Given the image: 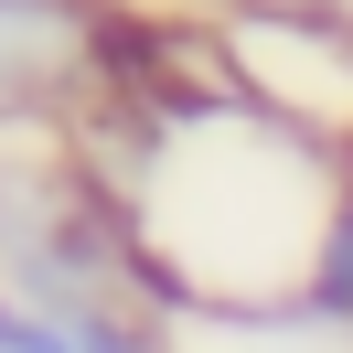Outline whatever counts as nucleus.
Listing matches in <instances>:
<instances>
[{
  "label": "nucleus",
  "instance_id": "obj_1",
  "mask_svg": "<svg viewBox=\"0 0 353 353\" xmlns=\"http://www.w3.org/2000/svg\"><path fill=\"white\" fill-rule=\"evenodd\" d=\"M108 75V11L97 0H0V129L75 118Z\"/></svg>",
  "mask_w": 353,
  "mask_h": 353
},
{
  "label": "nucleus",
  "instance_id": "obj_2",
  "mask_svg": "<svg viewBox=\"0 0 353 353\" xmlns=\"http://www.w3.org/2000/svg\"><path fill=\"white\" fill-rule=\"evenodd\" d=\"M300 321H332V332H353V139H343V182H332V214H321V246H310V268H300Z\"/></svg>",
  "mask_w": 353,
  "mask_h": 353
},
{
  "label": "nucleus",
  "instance_id": "obj_3",
  "mask_svg": "<svg viewBox=\"0 0 353 353\" xmlns=\"http://www.w3.org/2000/svg\"><path fill=\"white\" fill-rule=\"evenodd\" d=\"M75 343L86 353H172V332L150 321V300H97V310H75Z\"/></svg>",
  "mask_w": 353,
  "mask_h": 353
},
{
  "label": "nucleus",
  "instance_id": "obj_4",
  "mask_svg": "<svg viewBox=\"0 0 353 353\" xmlns=\"http://www.w3.org/2000/svg\"><path fill=\"white\" fill-rule=\"evenodd\" d=\"M0 353H86V343H75V310H43L22 289H0Z\"/></svg>",
  "mask_w": 353,
  "mask_h": 353
},
{
  "label": "nucleus",
  "instance_id": "obj_5",
  "mask_svg": "<svg viewBox=\"0 0 353 353\" xmlns=\"http://www.w3.org/2000/svg\"><path fill=\"white\" fill-rule=\"evenodd\" d=\"M300 11H332V0H300Z\"/></svg>",
  "mask_w": 353,
  "mask_h": 353
}]
</instances>
